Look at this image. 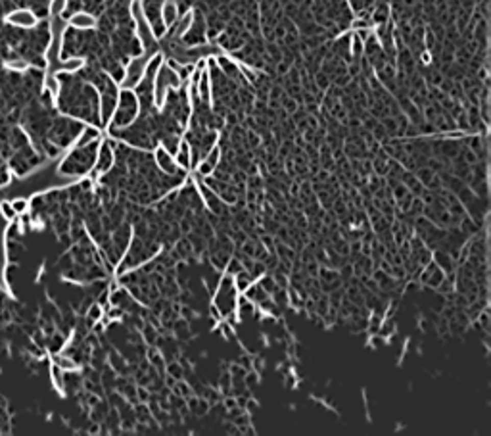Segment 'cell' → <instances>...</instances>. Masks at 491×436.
<instances>
[{
    "mask_svg": "<svg viewBox=\"0 0 491 436\" xmlns=\"http://www.w3.org/2000/svg\"><path fill=\"white\" fill-rule=\"evenodd\" d=\"M140 100L135 88H121L117 93V104L111 113V119L106 129H125L129 127L138 116Z\"/></svg>",
    "mask_w": 491,
    "mask_h": 436,
    "instance_id": "6da1fadb",
    "label": "cell"
},
{
    "mask_svg": "<svg viewBox=\"0 0 491 436\" xmlns=\"http://www.w3.org/2000/svg\"><path fill=\"white\" fill-rule=\"evenodd\" d=\"M131 17L136 25V35H138V40L142 42V47L148 50V52H156V47H158V37L154 33V27H152L150 19L144 12V4L142 0H131Z\"/></svg>",
    "mask_w": 491,
    "mask_h": 436,
    "instance_id": "7a4b0ae2",
    "label": "cell"
},
{
    "mask_svg": "<svg viewBox=\"0 0 491 436\" xmlns=\"http://www.w3.org/2000/svg\"><path fill=\"white\" fill-rule=\"evenodd\" d=\"M238 290L234 286V281L230 275H225L219 283L217 294H215V309L221 311L223 317L230 315L232 311H236V300H238Z\"/></svg>",
    "mask_w": 491,
    "mask_h": 436,
    "instance_id": "3957f363",
    "label": "cell"
},
{
    "mask_svg": "<svg viewBox=\"0 0 491 436\" xmlns=\"http://www.w3.org/2000/svg\"><path fill=\"white\" fill-rule=\"evenodd\" d=\"M154 52H146L133 58L127 64V67L123 70V79L119 81V87L121 88H136L144 81V73H146V64L150 60V56Z\"/></svg>",
    "mask_w": 491,
    "mask_h": 436,
    "instance_id": "277c9868",
    "label": "cell"
},
{
    "mask_svg": "<svg viewBox=\"0 0 491 436\" xmlns=\"http://www.w3.org/2000/svg\"><path fill=\"white\" fill-rule=\"evenodd\" d=\"M113 159H115V154H113L111 143L108 139H100L98 150H96L94 166L88 171V175H90V177H100V175L108 173L111 169V166H113Z\"/></svg>",
    "mask_w": 491,
    "mask_h": 436,
    "instance_id": "5b68a950",
    "label": "cell"
},
{
    "mask_svg": "<svg viewBox=\"0 0 491 436\" xmlns=\"http://www.w3.org/2000/svg\"><path fill=\"white\" fill-rule=\"evenodd\" d=\"M4 21L8 25H12V27H19V29H35V27L39 25L40 19L33 10L19 8L10 12L8 16L4 17Z\"/></svg>",
    "mask_w": 491,
    "mask_h": 436,
    "instance_id": "8992f818",
    "label": "cell"
},
{
    "mask_svg": "<svg viewBox=\"0 0 491 436\" xmlns=\"http://www.w3.org/2000/svg\"><path fill=\"white\" fill-rule=\"evenodd\" d=\"M65 21H67V27L77 29V31H90L98 25L96 16L88 14V12H75L69 17H65Z\"/></svg>",
    "mask_w": 491,
    "mask_h": 436,
    "instance_id": "52a82bcc",
    "label": "cell"
},
{
    "mask_svg": "<svg viewBox=\"0 0 491 436\" xmlns=\"http://www.w3.org/2000/svg\"><path fill=\"white\" fill-rule=\"evenodd\" d=\"M194 19H196V16H194V12H186L184 16H179L177 17V21H175L169 29L171 31L167 33V37H171V39H175V40H179V39H182L186 33L190 31L192 29V25H194Z\"/></svg>",
    "mask_w": 491,
    "mask_h": 436,
    "instance_id": "ba28073f",
    "label": "cell"
},
{
    "mask_svg": "<svg viewBox=\"0 0 491 436\" xmlns=\"http://www.w3.org/2000/svg\"><path fill=\"white\" fill-rule=\"evenodd\" d=\"M154 159H156V164H158V167L163 171V173L175 175L177 171H179V167H177V164H175L173 154L167 150L165 146H158V148L154 150Z\"/></svg>",
    "mask_w": 491,
    "mask_h": 436,
    "instance_id": "9c48e42d",
    "label": "cell"
},
{
    "mask_svg": "<svg viewBox=\"0 0 491 436\" xmlns=\"http://www.w3.org/2000/svg\"><path fill=\"white\" fill-rule=\"evenodd\" d=\"M102 139V131L98 125H85L83 131L79 135L75 136L71 148H83V146H88V144H94Z\"/></svg>",
    "mask_w": 491,
    "mask_h": 436,
    "instance_id": "30bf717a",
    "label": "cell"
},
{
    "mask_svg": "<svg viewBox=\"0 0 491 436\" xmlns=\"http://www.w3.org/2000/svg\"><path fill=\"white\" fill-rule=\"evenodd\" d=\"M117 104V93H108V95L100 96V127H108L111 119V113L115 110Z\"/></svg>",
    "mask_w": 491,
    "mask_h": 436,
    "instance_id": "8fae6325",
    "label": "cell"
},
{
    "mask_svg": "<svg viewBox=\"0 0 491 436\" xmlns=\"http://www.w3.org/2000/svg\"><path fill=\"white\" fill-rule=\"evenodd\" d=\"M175 158V164H177V167L179 169H184V171H188V169H192V150H190V144L186 143V141H179V146H177V150H175L173 154Z\"/></svg>",
    "mask_w": 491,
    "mask_h": 436,
    "instance_id": "7c38bea8",
    "label": "cell"
},
{
    "mask_svg": "<svg viewBox=\"0 0 491 436\" xmlns=\"http://www.w3.org/2000/svg\"><path fill=\"white\" fill-rule=\"evenodd\" d=\"M85 65H87V60H85V58H81V56H71V58L60 60L52 72L54 73H77V72H81Z\"/></svg>",
    "mask_w": 491,
    "mask_h": 436,
    "instance_id": "4fadbf2b",
    "label": "cell"
},
{
    "mask_svg": "<svg viewBox=\"0 0 491 436\" xmlns=\"http://www.w3.org/2000/svg\"><path fill=\"white\" fill-rule=\"evenodd\" d=\"M196 93L202 102H211V77H209V70L204 67L200 72V77L196 81Z\"/></svg>",
    "mask_w": 491,
    "mask_h": 436,
    "instance_id": "5bb4252c",
    "label": "cell"
},
{
    "mask_svg": "<svg viewBox=\"0 0 491 436\" xmlns=\"http://www.w3.org/2000/svg\"><path fill=\"white\" fill-rule=\"evenodd\" d=\"M219 158H221V150L217 148V146H213L211 150L207 152V156L204 158V162L198 166V171H196V175H209L215 171V167H217V164H219Z\"/></svg>",
    "mask_w": 491,
    "mask_h": 436,
    "instance_id": "9a60e30c",
    "label": "cell"
},
{
    "mask_svg": "<svg viewBox=\"0 0 491 436\" xmlns=\"http://www.w3.org/2000/svg\"><path fill=\"white\" fill-rule=\"evenodd\" d=\"M177 17H179V6H177V2H175V0H165V2L161 4V21H163V25L169 29V27L177 21Z\"/></svg>",
    "mask_w": 491,
    "mask_h": 436,
    "instance_id": "2e32d148",
    "label": "cell"
},
{
    "mask_svg": "<svg viewBox=\"0 0 491 436\" xmlns=\"http://www.w3.org/2000/svg\"><path fill=\"white\" fill-rule=\"evenodd\" d=\"M217 64H219V67H221L223 72L227 73L229 77H234V79L240 77L238 62H234V60H230V58H227V56H223V54H217Z\"/></svg>",
    "mask_w": 491,
    "mask_h": 436,
    "instance_id": "e0dca14e",
    "label": "cell"
},
{
    "mask_svg": "<svg viewBox=\"0 0 491 436\" xmlns=\"http://www.w3.org/2000/svg\"><path fill=\"white\" fill-rule=\"evenodd\" d=\"M52 363L56 365V367H60L62 371H77L79 369V365L73 361L71 357L64 356V354H56V356H52Z\"/></svg>",
    "mask_w": 491,
    "mask_h": 436,
    "instance_id": "ac0fdd59",
    "label": "cell"
},
{
    "mask_svg": "<svg viewBox=\"0 0 491 436\" xmlns=\"http://www.w3.org/2000/svg\"><path fill=\"white\" fill-rule=\"evenodd\" d=\"M4 67H6L8 72L25 73L27 70H31V62L25 60V58H14V60H6V62H4Z\"/></svg>",
    "mask_w": 491,
    "mask_h": 436,
    "instance_id": "d6986e66",
    "label": "cell"
},
{
    "mask_svg": "<svg viewBox=\"0 0 491 436\" xmlns=\"http://www.w3.org/2000/svg\"><path fill=\"white\" fill-rule=\"evenodd\" d=\"M232 281H234V286H236L238 292H245V290H250V288H252V277H250L245 271L234 273Z\"/></svg>",
    "mask_w": 491,
    "mask_h": 436,
    "instance_id": "ffe728a7",
    "label": "cell"
},
{
    "mask_svg": "<svg viewBox=\"0 0 491 436\" xmlns=\"http://www.w3.org/2000/svg\"><path fill=\"white\" fill-rule=\"evenodd\" d=\"M10 206L14 208L16 215H25L31 210V202H29V198H25V196H17V198L10 200Z\"/></svg>",
    "mask_w": 491,
    "mask_h": 436,
    "instance_id": "44dd1931",
    "label": "cell"
},
{
    "mask_svg": "<svg viewBox=\"0 0 491 436\" xmlns=\"http://www.w3.org/2000/svg\"><path fill=\"white\" fill-rule=\"evenodd\" d=\"M16 217H17L16 212H14V208L10 206L8 200H2V202H0V219L6 223H12L16 221Z\"/></svg>",
    "mask_w": 491,
    "mask_h": 436,
    "instance_id": "7402d4cb",
    "label": "cell"
},
{
    "mask_svg": "<svg viewBox=\"0 0 491 436\" xmlns=\"http://www.w3.org/2000/svg\"><path fill=\"white\" fill-rule=\"evenodd\" d=\"M50 375H52V384H54L56 390L62 394V392H64V371L52 363V371H50Z\"/></svg>",
    "mask_w": 491,
    "mask_h": 436,
    "instance_id": "603a6c76",
    "label": "cell"
},
{
    "mask_svg": "<svg viewBox=\"0 0 491 436\" xmlns=\"http://www.w3.org/2000/svg\"><path fill=\"white\" fill-rule=\"evenodd\" d=\"M65 8H67V0H50V6H48V14H50V17L64 16Z\"/></svg>",
    "mask_w": 491,
    "mask_h": 436,
    "instance_id": "cb8c5ba5",
    "label": "cell"
},
{
    "mask_svg": "<svg viewBox=\"0 0 491 436\" xmlns=\"http://www.w3.org/2000/svg\"><path fill=\"white\" fill-rule=\"evenodd\" d=\"M363 47H364V40L357 35V33H351V52H353V56H359L361 52H363Z\"/></svg>",
    "mask_w": 491,
    "mask_h": 436,
    "instance_id": "d4e9b609",
    "label": "cell"
},
{
    "mask_svg": "<svg viewBox=\"0 0 491 436\" xmlns=\"http://www.w3.org/2000/svg\"><path fill=\"white\" fill-rule=\"evenodd\" d=\"M102 313H104L102 308H100L98 304H94L92 308L88 309V319H90V321H98V319H102Z\"/></svg>",
    "mask_w": 491,
    "mask_h": 436,
    "instance_id": "484cf974",
    "label": "cell"
}]
</instances>
